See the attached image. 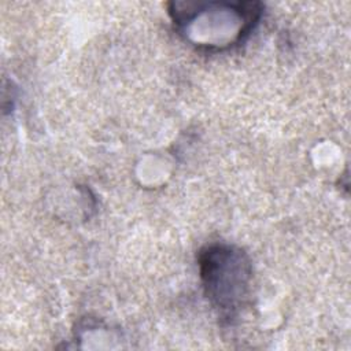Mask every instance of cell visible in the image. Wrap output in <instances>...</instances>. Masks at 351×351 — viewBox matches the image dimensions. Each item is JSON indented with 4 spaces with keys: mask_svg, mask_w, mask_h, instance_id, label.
Masks as SVG:
<instances>
[{
    "mask_svg": "<svg viewBox=\"0 0 351 351\" xmlns=\"http://www.w3.org/2000/svg\"><path fill=\"white\" fill-rule=\"evenodd\" d=\"M199 262L207 298L222 313H234L247 293L251 277L247 255L239 248L215 244L202 251Z\"/></svg>",
    "mask_w": 351,
    "mask_h": 351,
    "instance_id": "cell-1",
    "label": "cell"
}]
</instances>
